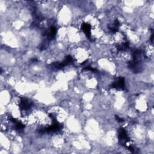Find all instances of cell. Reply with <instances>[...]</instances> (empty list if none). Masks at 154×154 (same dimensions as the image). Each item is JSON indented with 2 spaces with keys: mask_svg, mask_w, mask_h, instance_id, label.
<instances>
[{
  "mask_svg": "<svg viewBox=\"0 0 154 154\" xmlns=\"http://www.w3.org/2000/svg\"><path fill=\"white\" fill-rule=\"evenodd\" d=\"M72 55L76 63L81 64L87 60L90 53L84 48H76L72 51Z\"/></svg>",
  "mask_w": 154,
  "mask_h": 154,
  "instance_id": "1",
  "label": "cell"
}]
</instances>
